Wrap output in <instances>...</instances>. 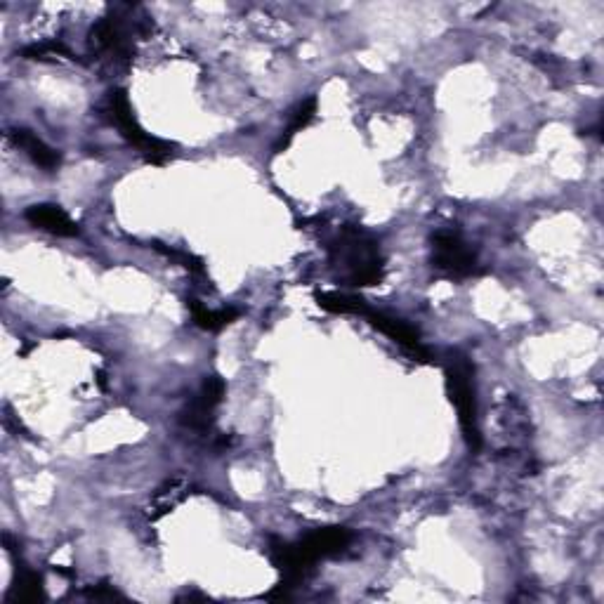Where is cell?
Returning <instances> with one entry per match:
<instances>
[{
  "mask_svg": "<svg viewBox=\"0 0 604 604\" xmlns=\"http://www.w3.org/2000/svg\"><path fill=\"white\" fill-rule=\"evenodd\" d=\"M154 251H159V253H163L166 255V258H170V260H175L177 265H182L187 269V272H192V274H196V277H206V267H203V260L201 258H196L194 253H189V251H180V248H168V246H163V244H159V241H154Z\"/></svg>",
  "mask_w": 604,
  "mask_h": 604,
  "instance_id": "cell-15",
  "label": "cell"
},
{
  "mask_svg": "<svg viewBox=\"0 0 604 604\" xmlns=\"http://www.w3.org/2000/svg\"><path fill=\"white\" fill-rule=\"evenodd\" d=\"M352 541H354V534L350 529L324 527V529H314L312 534H307L302 541L293 543V548L298 550V557L305 562V567L314 571L319 560L345 553V550L352 546Z\"/></svg>",
  "mask_w": 604,
  "mask_h": 604,
  "instance_id": "cell-7",
  "label": "cell"
},
{
  "mask_svg": "<svg viewBox=\"0 0 604 604\" xmlns=\"http://www.w3.org/2000/svg\"><path fill=\"white\" fill-rule=\"evenodd\" d=\"M314 114H317V97H307V100H302L298 104V109H295V114L291 118V123H288V128L284 130V135H281V140L277 147H274V151H284L288 144L293 142V137L300 133L302 128H307L312 123Z\"/></svg>",
  "mask_w": 604,
  "mask_h": 604,
  "instance_id": "cell-13",
  "label": "cell"
},
{
  "mask_svg": "<svg viewBox=\"0 0 604 604\" xmlns=\"http://www.w3.org/2000/svg\"><path fill=\"white\" fill-rule=\"evenodd\" d=\"M328 260L354 288L376 286L385 277V260L376 241L357 227H343L328 246Z\"/></svg>",
  "mask_w": 604,
  "mask_h": 604,
  "instance_id": "cell-1",
  "label": "cell"
},
{
  "mask_svg": "<svg viewBox=\"0 0 604 604\" xmlns=\"http://www.w3.org/2000/svg\"><path fill=\"white\" fill-rule=\"evenodd\" d=\"M187 307H189V312H192L194 324L199 326V328H203V331H210V333L222 331V328H227L229 324H234V321L241 317V312L236 310V307H222V310H208V307L203 305L201 300H196V298H189L187 300Z\"/></svg>",
  "mask_w": 604,
  "mask_h": 604,
  "instance_id": "cell-11",
  "label": "cell"
},
{
  "mask_svg": "<svg viewBox=\"0 0 604 604\" xmlns=\"http://www.w3.org/2000/svg\"><path fill=\"white\" fill-rule=\"evenodd\" d=\"M317 305L321 310L331 312V314H357L361 312V307L366 305L361 298H354V295H343V293H317L314 295Z\"/></svg>",
  "mask_w": 604,
  "mask_h": 604,
  "instance_id": "cell-14",
  "label": "cell"
},
{
  "mask_svg": "<svg viewBox=\"0 0 604 604\" xmlns=\"http://www.w3.org/2000/svg\"><path fill=\"white\" fill-rule=\"evenodd\" d=\"M107 114L111 118V123L121 130V135L126 137L130 144H135L149 163L163 166V163L173 156V149H175L173 142H166L161 140V137H151L149 133H144V128L137 123V118L133 114V107H130L128 93L123 88H116L109 93Z\"/></svg>",
  "mask_w": 604,
  "mask_h": 604,
  "instance_id": "cell-3",
  "label": "cell"
},
{
  "mask_svg": "<svg viewBox=\"0 0 604 604\" xmlns=\"http://www.w3.org/2000/svg\"><path fill=\"white\" fill-rule=\"evenodd\" d=\"M85 595H88L90 600H123V595L116 593V590L107 586V583H100V586L88 588L85 590Z\"/></svg>",
  "mask_w": 604,
  "mask_h": 604,
  "instance_id": "cell-17",
  "label": "cell"
},
{
  "mask_svg": "<svg viewBox=\"0 0 604 604\" xmlns=\"http://www.w3.org/2000/svg\"><path fill=\"white\" fill-rule=\"evenodd\" d=\"M10 137H12V142H15L17 147L22 149L24 154L36 163L38 168L48 170V173L57 170L59 163H62V156H59V151L52 149L50 144H45L41 137L31 133V130L17 128V130H12Z\"/></svg>",
  "mask_w": 604,
  "mask_h": 604,
  "instance_id": "cell-10",
  "label": "cell"
},
{
  "mask_svg": "<svg viewBox=\"0 0 604 604\" xmlns=\"http://www.w3.org/2000/svg\"><path fill=\"white\" fill-rule=\"evenodd\" d=\"M227 395V383L220 376H206L196 392L192 402L180 411V425L182 428L199 432V435H208L213 432L215 425V409L222 404V399Z\"/></svg>",
  "mask_w": 604,
  "mask_h": 604,
  "instance_id": "cell-6",
  "label": "cell"
},
{
  "mask_svg": "<svg viewBox=\"0 0 604 604\" xmlns=\"http://www.w3.org/2000/svg\"><path fill=\"white\" fill-rule=\"evenodd\" d=\"M446 390L453 406L458 411V423H461L465 444L470 451L482 449V432L477 423V397H475V366L461 352H449L444 361Z\"/></svg>",
  "mask_w": 604,
  "mask_h": 604,
  "instance_id": "cell-2",
  "label": "cell"
},
{
  "mask_svg": "<svg viewBox=\"0 0 604 604\" xmlns=\"http://www.w3.org/2000/svg\"><path fill=\"white\" fill-rule=\"evenodd\" d=\"M24 59H45V57H74L71 50L64 43L59 41H48V43H36L29 45V48L22 50Z\"/></svg>",
  "mask_w": 604,
  "mask_h": 604,
  "instance_id": "cell-16",
  "label": "cell"
},
{
  "mask_svg": "<svg viewBox=\"0 0 604 604\" xmlns=\"http://www.w3.org/2000/svg\"><path fill=\"white\" fill-rule=\"evenodd\" d=\"M43 597H45L43 576L29 567H19V574L15 579V586H12L10 600L12 602H38V600H43Z\"/></svg>",
  "mask_w": 604,
  "mask_h": 604,
  "instance_id": "cell-12",
  "label": "cell"
},
{
  "mask_svg": "<svg viewBox=\"0 0 604 604\" xmlns=\"http://www.w3.org/2000/svg\"><path fill=\"white\" fill-rule=\"evenodd\" d=\"M430 265L446 279H472L482 274L475 251H470L463 236L453 229L437 232L432 239Z\"/></svg>",
  "mask_w": 604,
  "mask_h": 604,
  "instance_id": "cell-4",
  "label": "cell"
},
{
  "mask_svg": "<svg viewBox=\"0 0 604 604\" xmlns=\"http://www.w3.org/2000/svg\"><path fill=\"white\" fill-rule=\"evenodd\" d=\"M26 222L31 227L43 229V232L55 234V236H78L81 229L74 220L69 218V213H64L59 206H52V203H36V206H29L24 213Z\"/></svg>",
  "mask_w": 604,
  "mask_h": 604,
  "instance_id": "cell-9",
  "label": "cell"
},
{
  "mask_svg": "<svg viewBox=\"0 0 604 604\" xmlns=\"http://www.w3.org/2000/svg\"><path fill=\"white\" fill-rule=\"evenodd\" d=\"M359 314L369 321L373 328H378V331L385 333L387 338L395 340L399 347H404L406 352H411L413 357H418L423 361L430 359V352L425 350L423 343H420V333L413 326L406 324L404 319L390 317V314H385V312H376V310H371L369 305L361 307Z\"/></svg>",
  "mask_w": 604,
  "mask_h": 604,
  "instance_id": "cell-8",
  "label": "cell"
},
{
  "mask_svg": "<svg viewBox=\"0 0 604 604\" xmlns=\"http://www.w3.org/2000/svg\"><path fill=\"white\" fill-rule=\"evenodd\" d=\"M90 52L95 59L111 64V67H126L135 57V43L130 38L123 17L107 15L90 29L88 38Z\"/></svg>",
  "mask_w": 604,
  "mask_h": 604,
  "instance_id": "cell-5",
  "label": "cell"
}]
</instances>
